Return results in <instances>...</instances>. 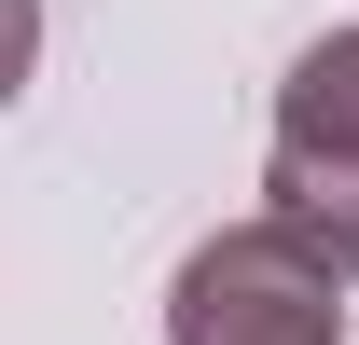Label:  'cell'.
<instances>
[{"label": "cell", "instance_id": "obj_1", "mask_svg": "<svg viewBox=\"0 0 359 345\" xmlns=\"http://www.w3.org/2000/svg\"><path fill=\"white\" fill-rule=\"evenodd\" d=\"M346 262L304 221H222L208 249L166 276V345H346Z\"/></svg>", "mask_w": 359, "mask_h": 345}, {"label": "cell", "instance_id": "obj_2", "mask_svg": "<svg viewBox=\"0 0 359 345\" xmlns=\"http://www.w3.org/2000/svg\"><path fill=\"white\" fill-rule=\"evenodd\" d=\"M263 208L304 221L318 249L359 276V138H276V152H263Z\"/></svg>", "mask_w": 359, "mask_h": 345}, {"label": "cell", "instance_id": "obj_3", "mask_svg": "<svg viewBox=\"0 0 359 345\" xmlns=\"http://www.w3.org/2000/svg\"><path fill=\"white\" fill-rule=\"evenodd\" d=\"M276 138H359V28L290 55V83H276Z\"/></svg>", "mask_w": 359, "mask_h": 345}]
</instances>
